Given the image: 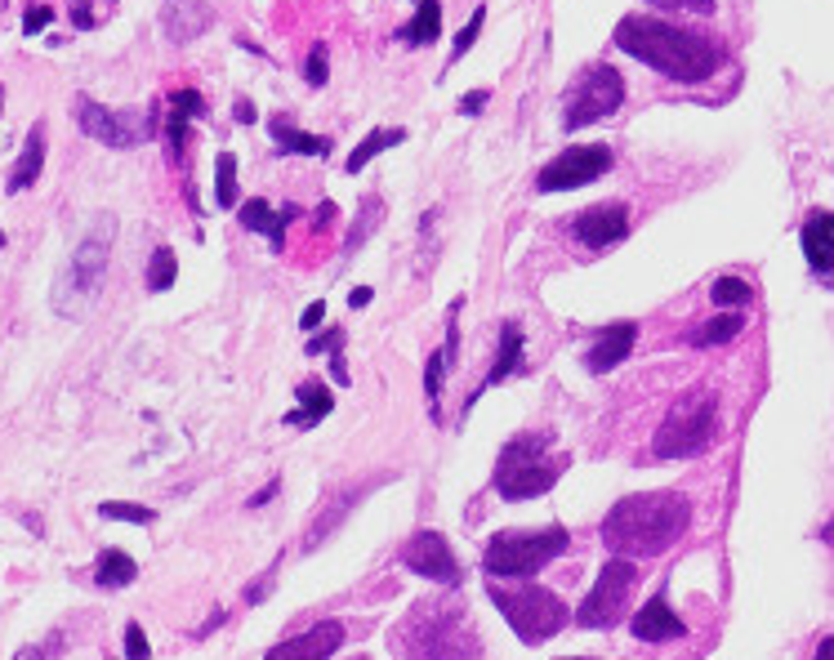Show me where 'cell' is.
<instances>
[{
    "label": "cell",
    "instance_id": "6da1fadb",
    "mask_svg": "<svg viewBox=\"0 0 834 660\" xmlns=\"http://www.w3.org/2000/svg\"><path fill=\"white\" fill-rule=\"evenodd\" d=\"M616 45L656 67L661 76L678 81V85H696V81H709L728 63V50L714 41V36H700V32H687L678 23H665V19H647V14H630L621 28H616Z\"/></svg>",
    "mask_w": 834,
    "mask_h": 660
},
{
    "label": "cell",
    "instance_id": "7a4b0ae2",
    "mask_svg": "<svg viewBox=\"0 0 834 660\" xmlns=\"http://www.w3.org/2000/svg\"><path fill=\"white\" fill-rule=\"evenodd\" d=\"M692 526V500L678 491H643L612 504L603 518V544L621 558H656Z\"/></svg>",
    "mask_w": 834,
    "mask_h": 660
},
{
    "label": "cell",
    "instance_id": "3957f363",
    "mask_svg": "<svg viewBox=\"0 0 834 660\" xmlns=\"http://www.w3.org/2000/svg\"><path fill=\"white\" fill-rule=\"evenodd\" d=\"M562 465L567 460L549 456V433H522L496 460V491L505 500H536L553 491V482L562 478Z\"/></svg>",
    "mask_w": 834,
    "mask_h": 660
},
{
    "label": "cell",
    "instance_id": "277c9868",
    "mask_svg": "<svg viewBox=\"0 0 834 660\" xmlns=\"http://www.w3.org/2000/svg\"><path fill=\"white\" fill-rule=\"evenodd\" d=\"M112 237H116V219H112V214H98V224L81 237V246H76L67 273H63L59 286H54V308H59L63 317H76V312L98 295L103 273H107V255H112Z\"/></svg>",
    "mask_w": 834,
    "mask_h": 660
},
{
    "label": "cell",
    "instance_id": "5b68a950",
    "mask_svg": "<svg viewBox=\"0 0 834 660\" xmlns=\"http://www.w3.org/2000/svg\"><path fill=\"white\" fill-rule=\"evenodd\" d=\"M714 433H719V402H714V393H687L683 402L669 406L665 424L652 437V451L661 460H692L714 443Z\"/></svg>",
    "mask_w": 834,
    "mask_h": 660
},
{
    "label": "cell",
    "instance_id": "8992f818",
    "mask_svg": "<svg viewBox=\"0 0 834 660\" xmlns=\"http://www.w3.org/2000/svg\"><path fill=\"white\" fill-rule=\"evenodd\" d=\"M567 526H536V531H500L487 544V576H505V581H527L536 576L545 563H553L567 549Z\"/></svg>",
    "mask_w": 834,
    "mask_h": 660
},
{
    "label": "cell",
    "instance_id": "52a82bcc",
    "mask_svg": "<svg viewBox=\"0 0 834 660\" xmlns=\"http://www.w3.org/2000/svg\"><path fill=\"white\" fill-rule=\"evenodd\" d=\"M500 616L509 620V629L522 638V642H545L553 638L571 616H567V603L553 594V589H540V585H518V589H500L492 585L487 594Z\"/></svg>",
    "mask_w": 834,
    "mask_h": 660
},
{
    "label": "cell",
    "instance_id": "ba28073f",
    "mask_svg": "<svg viewBox=\"0 0 834 660\" xmlns=\"http://www.w3.org/2000/svg\"><path fill=\"white\" fill-rule=\"evenodd\" d=\"M407 656L411 660H473L478 638L451 607H429L424 616H411L407 625Z\"/></svg>",
    "mask_w": 834,
    "mask_h": 660
},
{
    "label": "cell",
    "instance_id": "9c48e42d",
    "mask_svg": "<svg viewBox=\"0 0 834 660\" xmlns=\"http://www.w3.org/2000/svg\"><path fill=\"white\" fill-rule=\"evenodd\" d=\"M621 103H625V76L603 63V67L584 72V76L567 89L562 126H567V130H584V126H593V121L621 113Z\"/></svg>",
    "mask_w": 834,
    "mask_h": 660
},
{
    "label": "cell",
    "instance_id": "30bf717a",
    "mask_svg": "<svg viewBox=\"0 0 834 660\" xmlns=\"http://www.w3.org/2000/svg\"><path fill=\"white\" fill-rule=\"evenodd\" d=\"M638 589V567H634V558H612L603 572H599V581H593V589H589V598L580 603V611H576V620L584 625V629H612L625 611H630V594Z\"/></svg>",
    "mask_w": 834,
    "mask_h": 660
},
{
    "label": "cell",
    "instance_id": "8fae6325",
    "mask_svg": "<svg viewBox=\"0 0 834 660\" xmlns=\"http://www.w3.org/2000/svg\"><path fill=\"white\" fill-rule=\"evenodd\" d=\"M76 126L89 135V139H98V143H107V148H135V143H144L152 130H157V117L148 113V117H135V113H116V107H103V103H94V98H76Z\"/></svg>",
    "mask_w": 834,
    "mask_h": 660
},
{
    "label": "cell",
    "instance_id": "7c38bea8",
    "mask_svg": "<svg viewBox=\"0 0 834 660\" xmlns=\"http://www.w3.org/2000/svg\"><path fill=\"white\" fill-rule=\"evenodd\" d=\"M608 170H612V148L608 143H576V148L558 152L536 174V188L540 192H571V188H584L593 179H603Z\"/></svg>",
    "mask_w": 834,
    "mask_h": 660
},
{
    "label": "cell",
    "instance_id": "4fadbf2b",
    "mask_svg": "<svg viewBox=\"0 0 834 660\" xmlns=\"http://www.w3.org/2000/svg\"><path fill=\"white\" fill-rule=\"evenodd\" d=\"M402 563L415 572V576H429L437 585H460V563L451 554V544L437 535V531H415L402 549Z\"/></svg>",
    "mask_w": 834,
    "mask_h": 660
},
{
    "label": "cell",
    "instance_id": "5bb4252c",
    "mask_svg": "<svg viewBox=\"0 0 834 660\" xmlns=\"http://www.w3.org/2000/svg\"><path fill=\"white\" fill-rule=\"evenodd\" d=\"M576 242L589 246V251H608L616 242L630 237V210L621 201H603V205H589L576 214V224H571Z\"/></svg>",
    "mask_w": 834,
    "mask_h": 660
},
{
    "label": "cell",
    "instance_id": "9a60e30c",
    "mask_svg": "<svg viewBox=\"0 0 834 660\" xmlns=\"http://www.w3.org/2000/svg\"><path fill=\"white\" fill-rule=\"evenodd\" d=\"M339 647H344V625L339 620H321V625H313V629L277 642L264 660H330Z\"/></svg>",
    "mask_w": 834,
    "mask_h": 660
},
{
    "label": "cell",
    "instance_id": "2e32d148",
    "mask_svg": "<svg viewBox=\"0 0 834 660\" xmlns=\"http://www.w3.org/2000/svg\"><path fill=\"white\" fill-rule=\"evenodd\" d=\"M210 28H214V14H210V6H201V0H166L161 6V32H166L170 45H188Z\"/></svg>",
    "mask_w": 834,
    "mask_h": 660
},
{
    "label": "cell",
    "instance_id": "e0dca14e",
    "mask_svg": "<svg viewBox=\"0 0 834 660\" xmlns=\"http://www.w3.org/2000/svg\"><path fill=\"white\" fill-rule=\"evenodd\" d=\"M634 340H638V326H634V321H612V326L603 330V336H599V344L589 349L584 366H589L593 375H608V371H616V366L630 358Z\"/></svg>",
    "mask_w": 834,
    "mask_h": 660
},
{
    "label": "cell",
    "instance_id": "ac0fdd59",
    "mask_svg": "<svg viewBox=\"0 0 834 660\" xmlns=\"http://www.w3.org/2000/svg\"><path fill=\"white\" fill-rule=\"evenodd\" d=\"M683 634H687V625L674 616V607L665 603V594H656L643 611H634V638H643V642H674Z\"/></svg>",
    "mask_w": 834,
    "mask_h": 660
},
{
    "label": "cell",
    "instance_id": "d6986e66",
    "mask_svg": "<svg viewBox=\"0 0 834 660\" xmlns=\"http://www.w3.org/2000/svg\"><path fill=\"white\" fill-rule=\"evenodd\" d=\"M803 255L816 273H834V214L830 210H812L803 224Z\"/></svg>",
    "mask_w": 834,
    "mask_h": 660
},
{
    "label": "cell",
    "instance_id": "ffe728a7",
    "mask_svg": "<svg viewBox=\"0 0 834 660\" xmlns=\"http://www.w3.org/2000/svg\"><path fill=\"white\" fill-rule=\"evenodd\" d=\"M295 210H282V214H273V205L264 201V196H251L242 210H236V219H242V228H251V233H268V242H273V251L282 255L286 251V219H291Z\"/></svg>",
    "mask_w": 834,
    "mask_h": 660
},
{
    "label": "cell",
    "instance_id": "44dd1931",
    "mask_svg": "<svg viewBox=\"0 0 834 660\" xmlns=\"http://www.w3.org/2000/svg\"><path fill=\"white\" fill-rule=\"evenodd\" d=\"M192 117H205V98L197 89H175L170 94V113H166V139H170V157L179 161L183 152V130Z\"/></svg>",
    "mask_w": 834,
    "mask_h": 660
},
{
    "label": "cell",
    "instance_id": "7402d4cb",
    "mask_svg": "<svg viewBox=\"0 0 834 660\" xmlns=\"http://www.w3.org/2000/svg\"><path fill=\"white\" fill-rule=\"evenodd\" d=\"M41 170H45V126H32L28 130V143H23V157H19V166L10 170V196L14 192H23V188H32L36 179H41Z\"/></svg>",
    "mask_w": 834,
    "mask_h": 660
},
{
    "label": "cell",
    "instance_id": "603a6c76",
    "mask_svg": "<svg viewBox=\"0 0 834 660\" xmlns=\"http://www.w3.org/2000/svg\"><path fill=\"white\" fill-rule=\"evenodd\" d=\"M268 135H273L277 152H295V157H330V139H326V135H304V130H295L286 117H273Z\"/></svg>",
    "mask_w": 834,
    "mask_h": 660
},
{
    "label": "cell",
    "instance_id": "cb8c5ba5",
    "mask_svg": "<svg viewBox=\"0 0 834 660\" xmlns=\"http://www.w3.org/2000/svg\"><path fill=\"white\" fill-rule=\"evenodd\" d=\"M295 397H299V411H291V415H286V424H299V428H304V424H308V428H313V424H321V419L330 415V406H335L330 388H326V384H317V380L299 384V393H295Z\"/></svg>",
    "mask_w": 834,
    "mask_h": 660
},
{
    "label": "cell",
    "instance_id": "d4e9b609",
    "mask_svg": "<svg viewBox=\"0 0 834 660\" xmlns=\"http://www.w3.org/2000/svg\"><path fill=\"white\" fill-rule=\"evenodd\" d=\"M518 366H522V326L505 321V326H500V349H496V366L487 371V384H500V380H509V375H514Z\"/></svg>",
    "mask_w": 834,
    "mask_h": 660
},
{
    "label": "cell",
    "instance_id": "484cf974",
    "mask_svg": "<svg viewBox=\"0 0 834 660\" xmlns=\"http://www.w3.org/2000/svg\"><path fill=\"white\" fill-rule=\"evenodd\" d=\"M398 143H407V130H402V126L371 130L362 143L352 148V157H348V174H362V170H367V161H376L380 152H389V148H398Z\"/></svg>",
    "mask_w": 834,
    "mask_h": 660
},
{
    "label": "cell",
    "instance_id": "4316f807",
    "mask_svg": "<svg viewBox=\"0 0 834 660\" xmlns=\"http://www.w3.org/2000/svg\"><path fill=\"white\" fill-rule=\"evenodd\" d=\"M442 36V6H437V0H420V6H415V19L402 28V41L407 45H433Z\"/></svg>",
    "mask_w": 834,
    "mask_h": 660
},
{
    "label": "cell",
    "instance_id": "83f0119b",
    "mask_svg": "<svg viewBox=\"0 0 834 660\" xmlns=\"http://www.w3.org/2000/svg\"><path fill=\"white\" fill-rule=\"evenodd\" d=\"M135 576H139V567H135L130 554H122V549H103V554H98V567H94V581H98V585L122 589V585H130Z\"/></svg>",
    "mask_w": 834,
    "mask_h": 660
},
{
    "label": "cell",
    "instance_id": "f1b7e54d",
    "mask_svg": "<svg viewBox=\"0 0 834 660\" xmlns=\"http://www.w3.org/2000/svg\"><path fill=\"white\" fill-rule=\"evenodd\" d=\"M741 312H724V317H714V321H705L700 330H692L687 336V344H696V349H714V344H728V340H737L741 336Z\"/></svg>",
    "mask_w": 834,
    "mask_h": 660
},
{
    "label": "cell",
    "instance_id": "f546056e",
    "mask_svg": "<svg viewBox=\"0 0 834 660\" xmlns=\"http://www.w3.org/2000/svg\"><path fill=\"white\" fill-rule=\"evenodd\" d=\"M380 214H384V201L380 196H362V205H357V219H352V228H348V242H344V255H352L357 246H362L371 237V228L380 224Z\"/></svg>",
    "mask_w": 834,
    "mask_h": 660
},
{
    "label": "cell",
    "instance_id": "4dcf8cb0",
    "mask_svg": "<svg viewBox=\"0 0 834 660\" xmlns=\"http://www.w3.org/2000/svg\"><path fill=\"white\" fill-rule=\"evenodd\" d=\"M214 201H219L223 210L236 205V157H232V152H219V157H214Z\"/></svg>",
    "mask_w": 834,
    "mask_h": 660
},
{
    "label": "cell",
    "instance_id": "1f68e13d",
    "mask_svg": "<svg viewBox=\"0 0 834 660\" xmlns=\"http://www.w3.org/2000/svg\"><path fill=\"white\" fill-rule=\"evenodd\" d=\"M175 277H179V259H175V251L170 246H157L152 251V264H148V290H170L175 286Z\"/></svg>",
    "mask_w": 834,
    "mask_h": 660
},
{
    "label": "cell",
    "instance_id": "d6a6232c",
    "mask_svg": "<svg viewBox=\"0 0 834 660\" xmlns=\"http://www.w3.org/2000/svg\"><path fill=\"white\" fill-rule=\"evenodd\" d=\"M709 299L719 304V308H732V304L741 308V304H750V299H754V290H750V281H746V277H719V281L709 286Z\"/></svg>",
    "mask_w": 834,
    "mask_h": 660
},
{
    "label": "cell",
    "instance_id": "836d02e7",
    "mask_svg": "<svg viewBox=\"0 0 834 660\" xmlns=\"http://www.w3.org/2000/svg\"><path fill=\"white\" fill-rule=\"evenodd\" d=\"M483 23H487V6H478L473 10V19L460 28V36H455V45H451V63H460L473 45H478V32H483Z\"/></svg>",
    "mask_w": 834,
    "mask_h": 660
},
{
    "label": "cell",
    "instance_id": "e575fe53",
    "mask_svg": "<svg viewBox=\"0 0 834 660\" xmlns=\"http://www.w3.org/2000/svg\"><path fill=\"white\" fill-rule=\"evenodd\" d=\"M304 81L313 85V89H321L326 81H330V63H326V45L317 41L313 50H308V58H304Z\"/></svg>",
    "mask_w": 834,
    "mask_h": 660
},
{
    "label": "cell",
    "instance_id": "d590c367",
    "mask_svg": "<svg viewBox=\"0 0 834 660\" xmlns=\"http://www.w3.org/2000/svg\"><path fill=\"white\" fill-rule=\"evenodd\" d=\"M98 513H103V518H126V522H144V526H148V522L157 518L152 509H144V504H126V500H107V504H98Z\"/></svg>",
    "mask_w": 834,
    "mask_h": 660
},
{
    "label": "cell",
    "instance_id": "8d00e7d4",
    "mask_svg": "<svg viewBox=\"0 0 834 660\" xmlns=\"http://www.w3.org/2000/svg\"><path fill=\"white\" fill-rule=\"evenodd\" d=\"M446 353H433L429 358V375H424V393H429V406H433V415H437V397H442V375H446Z\"/></svg>",
    "mask_w": 834,
    "mask_h": 660
},
{
    "label": "cell",
    "instance_id": "74e56055",
    "mask_svg": "<svg viewBox=\"0 0 834 660\" xmlns=\"http://www.w3.org/2000/svg\"><path fill=\"white\" fill-rule=\"evenodd\" d=\"M492 103V89L487 85H478V89H468L464 98H460V117H478L483 113V107Z\"/></svg>",
    "mask_w": 834,
    "mask_h": 660
},
{
    "label": "cell",
    "instance_id": "f35d334b",
    "mask_svg": "<svg viewBox=\"0 0 834 660\" xmlns=\"http://www.w3.org/2000/svg\"><path fill=\"white\" fill-rule=\"evenodd\" d=\"M54 23V10L50 6H32L28 14H23V36H36L41 28H50Z\"/></svg>",
    "mask_w": 834,
    "mask_h": 660
},
{
    "label": "cell",
    "instance_id": "ab89813d",
    "mask_svg": "<svg viewBox=\"0 0 834 660\" xmlns=\"http://www.w3.org/2000/svg\"><path fill=\"white\" fill-rule=\"evenodd\" d=\"M152 651H148V638H144V629L139 625H126V660H148Z\"/></svg>",
    "mask_w": 834,
    "mask_h": 660
},
{
    "label": "cell",
    "instance_id": "60d3db41",
    "mask_svg": "<svg viewBox=\"0 0 834 660\" xmlns=\"http://www.w3.org/2000/svg\"><path fill=\"white\" fill-rule=\"evenodd\" d=\"M59 642H63V638H59V634H54V638H50V642H36V647H23V651H19V656H14V660H50V656H54V647H59Z\"/></svg>",
    "mask_w": 834,
    "mask_h": 660
},
{
    "label": "cell",
    "instance_id": "b9f144b4",
    "mask_svg": "<svg viewBox=\"0 0 834 660\" xmlns=\"http://www.w3.org/2000/svg\"><path fill=\"white\" fill-rule=\"evenodd\" d=\"M321 317H326V304H321V299L304 308V317H299V326H304V336H313V330L321 326Z\"/></svg>",
    "mask_w": 834,
    "mask_h": 660
},
{
    "label": "cell",
    "instance_id": "7bdbcfd3",
    "mask_svg": "<svg viewBox=\"0 0 834 660\" xmlns=\"http://www.w3.org/2000/svg\"><path fill=\"white\" fill-rule=\"evenodd\" d=\"M656 6H674V10H692V14H714V0H656Z\"/></svg>",
    "mask_w": 834,
    "mask_h": 660
},
{
    "label": "cell",
    "instance_id": "ee69618b",
    "mask_svg": "<svg viewBox=\"0 0 834 660\" xmlns=\"http://www.w3.org/2000/svg\"><path fill=\"white\" fill-rule=\"evenodd\" d=\"M339 330H326V336H317V340H308V358H317V353H326V349H339Z\"/></svg>",
    "mask_w": 834,
    "mask_h": 660
},
{
    "label": "cell",
    "instance_id": "f6af8a7d",
    "mask_svg": "<svg viewBox=\"0 0 834 660\" xmlns=\"http://www.w3.org/2000/svg\"><path fill=\"white\" fill-rule=\"evenodd\" d=\"M232 113H236V121H242V126H255V107H251V98H236Z\"/></svg>",
    "mask_w": 834,
    "mask_h": 660
},
{
    "label": "cell",
    "instance_id": "bcb514c9",
    "mask_svg": "<svg viewBox=\"0 0 834 660\" xmlns=\"http://www.w3.org/2000/svg\"><path fill=\"white\" fill-rule=\"evenodd\" d=\"M330 375H335L339 384H348V366H344V353H335V358H330Z\"/></svg>",
    "mask_w": 834,
    "mask_h": 660
},
{
    "label": "cell",
    "instance_id": "7dc6e473",
    "mask_svg": "<svg viewBox=\"0 0 834 660\" xmlns=\"http://www.w3.org/2000/svg\"><path fill=\"white\" fill-rule=\"evenodd\" d=\"M348 304H352V308H367V304H371V286H357Z\"/></svg>",
    "mask_w": 834,
    "mask_h": 660
},
{
    "label": "cell",
    "instance_id": "c3c4849f",
    "mask_svg": "<svg viewBox=\"0 0 834 660\" xmlns=\"http://www.w3.org/2000/svg\"><path fill=\"white\" fill-rule=\"evenodd\" d=\"M330 219H335V205H330V201H321V205H317V228H326Z\"/></svg>",
    "mask_w": 834,
    "mask_h": 660
},
{
    "label": "cell",
    "instance_id": "681fc988",
    "mask_svg": "<svg viewBox=\"0 0 834 660\" xmlns=\"http://www.w3.org/2000/svg\"><path fill=\"white\" fill-rule=\"evenodd\" d=\"M812 660H834V638H821V647H816Z\"/></svg>",
    "mask_w": 834,
    "mask_h": 660
},
{
    "label": "cell",
    "instance_id": "f907efd6",
    "mask_svg": "<svg viewBox=\"0 0 834 660\" xmlns=\"http://www.w3.org/2000/svg\"><path fill=\"white\" fill-rule=\"evenodd\" d=\"M273 496H277V482H273V487H264L260 496H251V509H260V504H264V500H273Z\"/></svg>",
    "mask_w": 834,
    "mask_h": 660
},
{
    "label": "cell",
    "instance_id": "816d5d0a",
    "mask_svg": "<svg viewBox=\"0 0 834 660\" xmlns=\"http://www.w3.org/2000/svg\"><path fill=\"white\" fill-rule=\"evenodd\" d=\"M0 246H6V233H0Z\"/></svg>",
    "mask_w": 834,
    "mask_h": 660
}]
</instances>
